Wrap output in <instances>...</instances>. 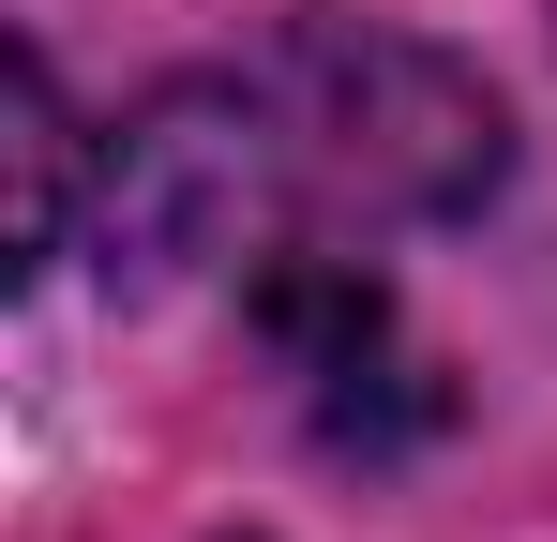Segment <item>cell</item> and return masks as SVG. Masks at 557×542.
Masks as SVG:
<instances>
[{
    "mask_svg": "<svg viewBox=\"0 0 557 542\" xmlns=\"http://www.w3.org/2000/svg\"><path fill=\"white\" fill-rule=\"evenodd\" d=\"M257 332H272V361L301 377V407H317L332 438L437 422V392H422V361L392 347V301H376L362 271H272V286H257Z\"/></svg>",
    "mask_w": 557,
    "mask_h": 542,
    "instance_id": "obj_3",
    "label": "cell"
},
{
    "mask_svg": "<svg viewBox=\"0 0 557 542\" xmlns=\"http://www.w3.org/2000/svg\"><path fill=\"white\" fill-rule=\"evenodd\" d=\"M61 181H76L61 90H46V61H15V257H61Z\"/></svg>",
    "mask_w": 557,
    "mask_h": 542,
    "instance_id": "obj_4",
    "label": "cell"
},
{
    "mask_svg": "<svg viewBox=\"0 0 557 542\" xmlns=\"http://www.w3.org/2000/svg\"><path fill=\"white\" fill-rule=\"evenodd\" d=\"M242 211H257V121L226 106V90H166L121 151H106V271H136V286H182L242 242Z\"/></svg>",
    "mask_w": 557,
    "mask_h": 542,
    "instance_id": "obj_2",
    "label": "cell"
},
{
    "mask_svg": "<svg viewBox=\"0 0 557 542\" xmlns=\"http://www.w3.org/2000/svg\"><path fill=\"white\" fill-rule=\"evenodd\" d=\"M286 76H301V106H317L332 167L376 181L392 211H467V196L497 181V90L453 76L437 46H392V30H301Z\"/></svg>",
    "mask_w": 557,
    "mask_h": 542,
    "instance_id": "obj_1",
    "label": "cell"
}]
</instances>
